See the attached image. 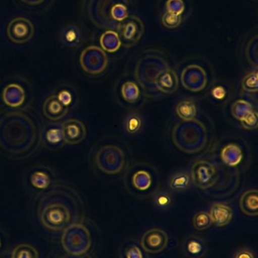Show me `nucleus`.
I'll return each mask as SVG.
<instances>
[{
  "label": "nucleus",
  "mask_w": 258,
  "mask_h": 258,
  "mask_svg": "<svg viewBox=\"0 0 258 258\" xmlns=\"http://www.w3.org/2000/svg\"><path fill=\"white\" fill-rule=\"evenodd\" d=\"M186 10V6L183 0H167L165 3V12L173 15L183 16Z\"/></svg>",
  "instance_id": "72a5a7b5"
},
{
  "label": "nucleus",
  "mask_w": 258,
  "mask_h": 258,
  "mask_svg": "<svg viewBox=\"0 0 258 258\" xmlns=\"http://www.w3.org/2000/svg\"><path fill=\"white\" fill-rule=\"evenodd\" d=\"M12 258H39L37 249L28 243H21L15 247Z\"/></svg>",
  "instance_id": "cd10ccee"
},
{
  "label": "nucleus",
  "mask_w": 258,
  "mask_h": 258,
  "mask_svg": "<svg viewBox=\"0 0 258 258\" xmlns=\"http://www.w3.org/2000/svg\"><path fill=\"white\" fill-rule=\"evenodd\" d=\"M253 110L254 109H253L252 105L248 101L243 99H239L235 101L232 104L231 109H230L232 116L239 121L243 119Z\"/></svg>",
  "instance_id": "bb28decb"
},
{
  "label": "nucleus",
  "mask_w": 258,
  "mask_h": 258,
  "mask_svg": "<svg viewBox=\"0 0 258 258\" xmlns=\"http://www.w3.org/2000/svg\"><path fill=\"white\" fill-rule=\"evenodd\" d=\"M59 99L60 100L61 102L64 104V105L68 107L70 103H71V100H72V97H71V94L68 92V91H62L60 92L59 95Z\"/></svg>",
  "instance_id": "a19ab883"
},
{
  "label": "nucleus",
  "mask_w": 258,
  "mask_h": 258,
  "mask_svg": "<svg viewBox=\"0 0 258 258\" xmlns=\"http://www.w3.org/2000/svg\"><path fill=\"white\" fill-rule=\"evenodd\" d=\"M243 153L242 149L238 144H227L221 152V159L227 166L235 167L242 162Z\"/></svg>",
  "instance_id": "412c9836"
},
{
  "label": "nucleus",
  "mask_w": 258,
  "mask_h": 258,
  "mask_svg": "<svg viewBox=\"0 0 258 258\" xmlns=\"http://www.w3.org/2000/svg\"><path fill=\"white\" fill-rule=\"evenodd\" d=\"M50 182L51 180L48 174L42 171H36L32 174V185L38 189H46L49 186Z\"/></svg>",
  "instance_id": "f704fd0d"
},
{
  "label": "nucleus",
  "mask_w": 258,
  "mask_h": 258,
  "mask_svg": "<svg viewBox=\"0 0 258 258\" xmlns=\"http://www.w3.org/2000/svg\"><path fill=\"white\" fill-rule=\"evenodd\" d=\"M154 86L158 92L165 95H171L178 89V75L172 68H168L156 79Z\"/></svg>",
  "instance_id": "2eb2a0df"
},
{
  "label": "nucleus",
  "mask_w": 258,
  "mask_h": 258,
  "mask_svg": "<svg viewBox=\"0 0 258 258\" xmlns=\"http://www.w3.org/2000/svg\"><path fill=\"white\" fill-rule=\"evenodd\" d=\"M121 95L124 101L130 104L136 103L140 96V90L137 84L133 81H127L121 87Z\"/></svg>",
  "instance_id": "a878e982"
},
{
  "label": "nucleus",
  "mask_w": 258,
  "mask_h": 258,
  "mask_svg": "<svg viewBox=\"0 0 258 258\" xmlns=\"http://www.w3.org/2000/svg\"><path fill=\"white\" fill-rule=\"evenodd\" d=\"M170 68L169 63L161 51L148 50L136 63L135 77L148 97L159 93L154 82L162 72Z\"/></svg>",
  "instance_id": "39448f33"
},
{
  "label": "nucleus",
  "mask_w": 258,
  "mask_h": 258,
  "mask_svg": "<svg viewBox=\"0 0 258 258\" xmlns=\"http://www.w3.org/2000/svg\"><path fill=\"white\" fill-rule=\"evenodd\" d=\"M126 258H143V256L137 246L130 245L126 250Z\"/></svg>",
  "instance_id": "4c0bfd02"
},
{
  "label": "nucleus",
  "mask_w": 258,
  "mask_h": 258,
  "mask_svg": "<svg viewBox=\"0 0 258 258\" xmlns=\"http://www.w3.org/2000/svg\"><path fill=\"white\" fill-rule=\"evenodd\" d=\"M241 125L245 130H255L258 127V115L256 110L250 112L243 119L240 121Z\"/></svg>",
  "instance_id": "e433bc0d"
},
{
  "label": "nucleus",
  "mask_w": 258,
  "mask_h": 258,
  "mask_svg": "<svg viewBox=\"0 0 258 258\" xmlns=\"http://www.w3.org/2000/svg\"><path fill=\"white\" fill-rule=\"evenodd\" d=\"M194 228L198 231L208 230L212 227L213 222L208 212H200L194 215L192 219Z\"/></svg>",
  "instance_id": "c85d7f7f"
},
{
  "label": "nucleus",
  "mask_w": 258,
  "mask_h": 258,
  "mask_svg": "<svg viewBox=\"0 0 258 258\" xmlns=\"http://www.w3.org/2000/svg\"><path fill=\"white\" fill-rule=\"evenodd\" d=\"M176 114L183 121H192L195 119L198 113L196 104L191 99L180 101L176 106Z\"/></svg>",
  "instance_id": "4be33fe9"
},
{
  "label": "nucleus",
  "mask_w": 258,
  "mask_h": 258,
  "mask_svg": "<svg viewBox=\"0 0 258 258\" xmlns=\"http://www.w3.org/2000/svg\"><path fill=\"white\" fill-rule=\"evenodd\" d=\"M21 1L30 6H37V5L42 4L45 0H21Z\"/></svg>",
  "instance_id": "79ce46f5"
},
{
  "label": "nucleus",
  "mask_w": 258,
  "mask_h": 258,
  "mask_svg": "<svg viewBox=\"0 0 258 258\" xmlns=\"http://www.w3.org/2000/svg\"><path fill=\"white\" fill-rule=\"evenodd\" d=\"M59 258H93L89 254H83V255L80 256H74L71 255V254H65V255L61 256Z\"/></svg>",
  "instance_id": "37998d69"
},
{
  "label": "nucleus",
  "mask_w": 258,
  "mask_h": 258,
  "mask_svg": "<svg viewBox=\"0 0 258 258\" xmlns=\"http://www.w3.org/2000/svg\"><path fill=\"white\" fill-rule=\"evenodd\" d=\"M242 88L245 92L257 93L258 91V72L257 70L248 73L242 80Z\"/></svg>",
  "instance_id": "c756f323"
},
{
  "label": "nucleus",
  "mask_w": 258,
  "mask_h": 258,
  "mask_svg": "<svg viewBox=\"0 0 258 258\" xmlns=\"http://www.w3.org/2000/svg\"><path fill=\"white\" fill-rule=\"evenodd\" d=\"M171 138L177 149L187 154H195L204 150L207 144V128L197 119L183 121L174 125Z\"/></svg>",
  "instance_id": "20e7f679"
},
{
  "label": "nucleus",
  "mask_w": 258,
  "mask_h": 258,
  "mask_svg": "<svg viewBox=\"0 0 258 258\" xmlns=\"http://www.w3.org/2000/svg\"><path fill=\"white\" fill-rule=\"evenodd\" d=\"M117 33L119 35L121 45L131 48L140 42L145 33L143 21L136 15H129L118 27Z\"/></svg>",
  "instance_id": "1a4fd4ad"
},
{
  "label": "nucleus",
  "mask_w": 258,
  "mask_h": 258,
  "mask_svg": "<svg viewBox=\"0 0 258 258\" xmlns=\"http://www.w3.org/2000/svg\"><path fill=\"white\" fill-rule=\"evenodd\" d=\"M181 83L183 87L190 92H201L208 84L207 73L199 65H189L182 71Z\"/></svg>",
  "instance_id": "f8f14e48"
},
{
  "label": "nucleus",
  "mask_w": 258,
  "mask_h": 258,
  "mask_svg": "<svg viewBox=\"0 0 258 258\" xmlns=\"http://www.w3.org/2000/svg\"><path fill=\"white\" fill-rule=\"evenodd\" d=\"M239 206L245 215L249 217H257L258 215L257 189H249L245 191L239 200Z\"/></svg>",
  "instance_id": "aec40b11"
},
{
  "label": "nucleus",
  "mask_w": 258,
  "mask_h": 258,
  "mask_svg": "<svg viewBox=\"0 0 258 258\" xmlns=\"http://www.w3.org/2000/svg\"><path fill=\"white\" fill-rule=\"evenodd\" d=\"M173 203V197L169 192L160 191L156 192L153 197V203L157 209L165 210L171 207Z\"/></svg>",
  "instance_id": "473e14b6"
},
{
  "label": "nucleus",
  "mask_w": 258,
  "mask_h": 258,
  "mask_svg": "<svg viewBox=\"0 0 258 258\" xmlns=\"http://www.w3.org/2000/svg\"><path fill=\"white\" fill-rule=\"evenodd\" d=\"M168 234L159 228L150 229L144 233L141 239L142 248L150 254L162 252L168 247Z\"/></svg>",
  "instance_id": "ddd939ff"
},
{
  "label": "nucleus",
  "mask_w": 258,
  "mask_h": 258,
  "mask_svg": "<svg viewBox=\"0 0 258 258\" xmlns=\"http://www.w3.org/2000/svg\"><path fill=\"white\" fill-rule=\"evenodd\" d=\"M183 251L188 257L201 258L205 254V242L198 236H189L183 242Z\"/></svg>",
  "instance_id": "6ab92c4d"
},
{
  "label": "nucleus",
  "mask_w": 258,
  "mask_h": 258,
  "mask_svg": "<svg viewBox=\"0 0 258 258\" xmlns=\"http://www.w3.org/2000/svg\"><path fill=\"white\" fill-rule=\"evenodd\" d=\"M132 183L138 190L145 191L151 187L152 177L148 171L139 170L135 172L132 177Z\"/></svg>",
  "instance_id": "393cba45"
},
{
  "label": "nucleus",
  "mask_w": 258,
  "mask_h": 258,
  "mask_svg": "<svg viewBox=\"0 0 258 258\" xmlns=\"http://www.w3.org/2000/svg\"><path fill=\"white\" fill-rule=\"evenodd\" d=\"M86 125L77 119H70L64 122L62 126V137L66 144H80L86 138Z\"/></svg>",
  "instance_id": "4468645a"
},
{
  "label": "nucleus",
  "mask_w": 258,
  "mask_h": 258,
  "mask_svg": "<svg viewBox=\"0 0 258 258\" xmlns=\"http://www.w3.org/2000/svg\"><path fill=\"white\" fill-rule=\"evenodd\" d=\"M191 180L201 190L213 187L218 180V171L212 162L204 159L195 161L191 168Z\"/></svg>",
  "instance_id": "6e6552de"
},
{
  "label": "nucleus",
  "mask_w": 258,
  "mask_h": 258,
  "mask_svg": "<svg viewBox=\"0 0 258 258\" xmlns=\"http://www.w3.org/2000/svg\"><path fill=\"white\" fill-rule=\"evenodd\" d=\"M42 111L47 119L51 121H57L66 116L68 112V107L61 102L58 95H53L47 98L44 101Z\"/></svg>",
  "instance_id": "dca6fc26"
},
{
  "label": "nucleus",
  "mask_w": 258,
  "mask_h": 258,
  "mask_svg": "<svg viewBox=\"0 0 258 258\" xmlns=\"http://www.w3.org/2000/svg\"><path fill=\"white\" fill-rule=\"evenodd\" d=\"M125 128L129 134L134 135L139 132L142 126V118L139 113H130L125 119Z\"/></svg>",
  "instance_id": "7c9ffc66"
},
{
  "label": "nucleus",
  "mask_w": 258,
  "mask_h": 258,
  "mask_svg": "<svg viewBox=\"0 0 258 258\" xmlns=\"http://www.w3.org/2000/svg\"><path fill=\"white\" fill-rule=\"evenodd\" d=\"M80 63L82 69L86 74L99 75L107 68L109 59L106 53L101 48L91 45L82 51Z\"/></svg>",
  "instance_id": "9d476101"
},
{
  "label": "nucleus",
  "mask_w": 258,
  "mask_h": 258,
  "mask_svg": "<svg viewBox=\"0 0 258 258\" xmlns=\"http://www.w3.org/2000/svg\"><path fill=\"white\" fill-rule=\"evenodd\" d=\"M233 258H255V255L251 250L242 248L236 251Z\"/></svg>",
  "instance_id": "ea45409f"
},
{
  "label": "nucleus",
  "mask_w": 258,
  "mask_h": 258,
  "mask_svg": "<svg viewBox=\"0 0 258 258\" xmlns=\"http://www.w3.org/2000/svg\"><path fill=\"white\" fill-rule=\"evenodd\" d=\"M211 218L217 227H224L231 222L233 212L231 208L224 203H215L211 208Z\"/></svg>",
  "instance_id": "f3484780"
},
{
  "label": "nucleus",
  "mask_w": 258,
  "mask_h": 258,
  "mask_svg": "<svg viewBox=\"0 0 258 258\" xmlns=\"http://www.w3.org/2000/svg\"><path fill=\"white\" fill-rule=\"evenodd\" d=\"M257 48L258 37L257 35H255L247 43L246 48H245V55H246L248 61L253 66H255L256 68H257Z\"/></svg>",
  "instance_id": "2f4dec72"
},
{
  "label": "nucleus",
  "mask_w": 258,
  "mask_h": 258,
  "mask_svg": "<svg viewBox=\"0 0 258 258\" xmlns=\"http://www.w3.org/2000/svg\"><path fill=\"white\" fill-rule=\"evenodd\" d=\"M34 26L27 18L18 17L14 18L8 24L7 35L14 43L28 42L34 35Z\"/></svg>",
  "instance_id": "9b49d317"
},
{
  "label": "nucleus",
  "mask_w": 258,
  "mask_h": 258,
  "mask_svg": "<svg viewBox=\"0 0 258 258\" xmlns=\"http://www.w3.org/2000/svg\"><path fill=\"white\" fill-rule=\"evenodd\" d=\"M3 99L9 107H18L24 102L25 92L20 85L12 83L3 90Z\"/></svg>",
  "instance_id": "a211bd4d"
},
{
  "label": "nucleus",
  "mask_w": 258,
  "mask_h": 258,
  "mask_svg": "<svg viewBox=\"0 0 258 258\" xmlns=\"http://www.w3.org/2000/svg\"><path fill=\"white\" fill-rule=\"evenodd\" d=\"M0 247H1V239H0Z\"/></svg>",
  "instance_id": "c03bdc74"
},
{
  "label": "nucleus",
  "mask_w": 258,
  "mask_h": 258,
  "mask_svg": "<svg viewBox=\"0 0 258 258\" xmlns=\"http://www.w3.org/2000/svg\"><path fill=\"white\" fill-rule=\"evenodd\" d=\"M62 245L68 254L74 256L86 254L92 245L90 232L82 223L72 224L63 230Z\"/></svg>",
  "instance_id": "423d86ee"
},
{
  "label": "nucleus",
  "mask_w": 258,
  "mask_h": 258,
  "mask_svg": "<svg viewBox=\"0 0 258 258\" xmlns=\"http://www.w3.org/2000/svg\"><path fill=\"white\" fill-rule=\"evenodd\" d=\"M37 216L41 224L51 231H62L84 218L83 202L71 188L59 186L41 196L38 202Z\"/></svg>",
  "instance_id": "f257e3e1"
},
{
  "label": "nucleus",
  "mask_w": 258,
  "mask_h": 258,
  "mask_svg": "<svg viewBox=\"0 0 258 258\" xmlns=\"http://www.w3.org/2000/svg\"><path fill=\"white\" fill-rule=\"evenodd\" d=\"M191 181L192 180L190 174L180 171L171 176L169 180V186L171 189L175 192H182L186 190L189 187Z\"/></svg>",
  "instance_id": "b1692460"
},
{
  "label": "nucleus",
  "mask_w": 258,
  "mask_h": 258,
  "mask_svg": "<svg viewBox=\"0 0 258 258\" xmlns=\"http://www.w3.org/2000/svg\"><path fill=\"white\" fill-rule=\"evenodd\" d=\"M100 45L103 51L116 52L121 46L119 35L115 30H106L100 37Z\"/></svg>",
  "instance_id": "5701e85b"
},
{
  "label": "nucleus",
  "mask_w": 258,
  "mask_h": 258,
  "mask_svg": "<svg viewBox=\"0 0 258 258\" xmlns=\"http://www.w3.org/2000/svg\"><path fill=\"white\" fill-rule=\"evenodd\" d=\"M212 95L215 99L223 100L227 95V92L222 86H216L212 89Z\"/></svg>",
  "instance_id": "58836bf2"
},
{
  "label": "nucleus",
  "mask_w": 258,
  "mask_h": 258,
  "mask_svg": "<svg viewBox=\"0 0 258 258\" xmlns=\"http://www.w3.org/2000/svg\"><path fill=\"white\" fill-rule=\"evenodd\" d=\"M183 21V16L173 15V14L164 12L162 17V23L164 27L173 30L180 27Z\"/></svg>",
  "instance_id": "c9c22d12"
},
{
  "label": "nucleus",
  "mask_w": 258,
  "mask_h": 258,
  "mask_svg": "<svg viewBox=\"0 0 258 258\" xmlns=\"http://www.w3.org/2000/svg\"><path fill=\"white\" fill-rule=\"evenodd\" d=\"M36 139V127L27 115L9 112L0 117V147L8 153H27Z\"/></svg>",
  "instance_id": "f03ea898"
},
{
  "label": "nucleus",
  "mask_w": 258,
  "mask_h": 258,
  "mask_svg": "<svg viewBox=\"0 0 258 258\" xmlns=\"http://www.w3.org/2000/svg\"><path fill=\"white\" fill-rule=\"evenodd\" d=\"M128 0H89L87 13L97 27L117 31L129 16Z\"/></svg>",
  "instance_id": "7ed1b4c3"
},
{
  "label": "nucleus",
  "mask_w": 258,
  "mask_h": 258,
  "mask_svg": "<svg viewBox=\"0 0 258 258\" xmlns=\"http://www.w3.org/2000/svg\"><path fill=\"white\" fill-rule=\"evenodd\" d=\"M95 162L100 171L107 174H118L124 169L126 164L124 152L118 146L105 145L95 154Z\"/></svg>",
  "instance_id": "0eeeda50"
}]
</instances>
